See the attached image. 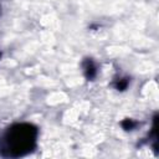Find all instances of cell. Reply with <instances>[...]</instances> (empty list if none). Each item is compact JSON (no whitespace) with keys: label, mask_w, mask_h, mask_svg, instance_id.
Instances as JSON below:
<instances>
[{"label":"cell","mask_w":159,"mask_h":159,"mask_svg":"<svg viewBox=\"0 0 159 159\" xmlns=\"http://www.w3.org/2000/svg\"><path fill=\"white\" fill-rule=\"evenodd\" d=\"M37 129L27 123L15 124L4 134L1 149L6 150L7 157H21L30 153L36 144Z\"/></svg>","instance_id":"1"},{"label":"cell","mask_w":159,"mask_h":159,"mask_svg":"<svg viewBox=\"0 0 159 159\" xmlns=\"http://www.w3.org/2000/svg\"><path fill=\"white\" fill-rule=\"evenodd\" d=\"M84 72H86V76L87 78H93L94 75H96V68L92 63V61H87L86 65H84Z\"/></svg>","instance_id":"2"},{"label":"cell","mask_w":159,"mask_h":159,"mask_svg":"<svg viewBox=\"0 0 159 159\" xmlns=\"http://www.w3.org/2000/svg\"><path fill=\"white\" fill-rule=\"evenodd\" d=\"M122 125H123V128L124 129H132L134 125H135V123H133L132 122V119H125V120H123V123H122Z\"/></svg>","instance_id":"3"}]
</instances>
